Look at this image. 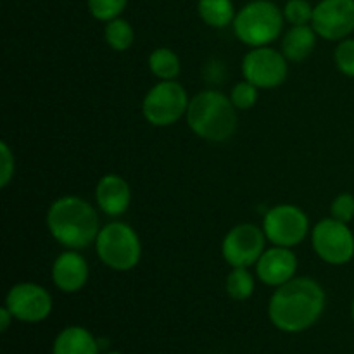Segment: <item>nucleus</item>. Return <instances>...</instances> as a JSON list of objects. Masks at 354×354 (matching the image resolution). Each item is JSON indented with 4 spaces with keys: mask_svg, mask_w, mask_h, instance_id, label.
Here are the masks:
<instances>
[{
    "mask_svg": "<svg viewBox=\"0 0 354 354\" xmlns=\"http://www.w3.org/2000/svg\"><path fill=\"white\" fill-rule=\"evenodd\" d=\"M327 306L325 290L317 280L294 277L277 287L268 303V318L275 328L286 334H299L313 327Z\"/></svg>",
    "mask_w": 354,
    "mask_h": 354,
    "instance_id": "f257e3e1",
    "label": "nucleus"
},
{
    "mask_svg": "<svg viewBox=\"0 0 354 354\" xmlns=\"http://www.w3.org/2000/svg\"><path fill=\"white\" fill-rule=\"evenodd\" d=\"M47 228L62 248L82 251L95 244L102 227L92 204L82 197L64 196L48 207Z\"/></svg>",
    "mask_w": 354,
    "mask_h": 354,
    "instance_id": "f03ea898",
    "label": "nucleus"
},
{
    "mask_svg": "<svg viewBox=\"0 0 354 354\" xmlns=\"http://www.w3.org/2000/svg\"><path fill=\"white\" fill-rule=\"evenodd\" d=\"M187 124L203 140L225 142L237 130V107L221 92L204 90L190 99Z\"/></svg>",
    "mask_w": 354,
    "mask_h": 354,
    "instance_id": "7ed1b4c3",
    "label": "nucleus"
},
{
    "mask_svg": "<svg viewBox=\"0 0 354 354\" xmlns=\"http://www.w3.org/2000/svg\"><path fill=\"white\" fill-rule=\"evenodd\" d=\"M283 10L272 0H252L237 10L234 33L248 47H268L282 33Z\"/></svg>",
    "mask_w": 354,
    "mask_h": 354,
    "instance_id": "20e7f679",
    "label": "nucleus"
},
{
    "mask_svg": "<svg viewBox=\"0 0 354 354\" xmlns=\"http://www.w3.org/2000/svg\"><path fill=\"white\" fill-rule=\"evenodd\" d=\"M100 261L114 272H130L140 263L142 244L137 232L123 221H111L100 228L95 241Z\"/></svg>",
    "mask_w": 354,
    "mask_h": 354,
    "instance_id": "39448f33",
    "label": "nucleus"
},
{
    "mask_svg": "<svg viewBox=\"0 0 354 354\" xmlns=\"http://www.w3.org/2000/svg\"><path fill=\"white\" fill-rule=\"evenodd\" d=\"M189 93L175 80H165L152 86L142 100V114L152 127H171L187 116Z\"/></svg>",
    "mask_w": 354,
    "mask_h": 354,
    "instance_id": "423d86ee",
    "label": "nucleus"
},
{
    "mask_svg": "<svg viewBox=\"0 0 354 354\" xmlns=\"http://www.w3.org/2000/svg\"><path fill=\"white\" fill-rule=\"evenodd\" d=\"M311 245L318 258L327 265H348L354 258V234L349 223L335 218H325L315 225L311 230Z\"/></svg>",
    "mask_w": 354,
    "mask_h": 354,
    "instance_id": "0eeeda50",
    "label": "nucleus"
},
{
    "mask_svg": "<svg viewBox=\"0 0 354 354\" xmlns=\"http://www.w3.org/2000/svg\"><path fill=\"white\" fill-rule=\"evenodd\" d=\"M266 241L280 248H296L310 234V220L294 204H277L263 218Z\"/></svg>",
    "mask_w": 354,
    "mask_h": 354,
    "instance_id": "6e6552de",
    "label": "nucleus"
},
{
    "mask_svg": "<svg viewBox=\"0 0 354 354\" xmlns=\"http://www.w3.org/2000/svg\"><path fill=\"white\" fill-rule=\"evenodd\" d=\"M265 249V232L252 223L235 225L221 242V254L232 268H251L258 263Z\"/></svg>",
    "mask_w": 354,
    "mask_h": 354,
    "instance_id": "1a4fd4ad",
    "label": "nucleus"
},
{
    "mask_svg": "<svg viewBox=\"0 0 354 354\" xmlns=\"http://www.w3.org/2000/svg\"><path fill=\"white\" fill-rule=\"evenodd\" d=\"M242 75L258 88H277L289 75V59L282 50L272 47H256L242 59Z\"/></svg>",
    "mask_w": 354,
    "mask_h": 354,
    "instance_id": "9d476101",
    "label": "nucleus"
},
{
    "mask_svg": "<svg viewBox=\"0 0 354 354\" xmlns=\"http://www.w3.org/2000/svg\"><path fill=\"white\" fill-rule=\"evenodd\" d=\"M3 306L12 313L14 320L40 324L50 317L54 301L45 287L33 282H19L9 289Z\"/></svg>",
    "mask_w": 354,
    "mask_h": 354,
    "instance_id": "9b49d317",
    "label": "nucleus"
},
{
    "mask_svg": "<svg viewBox=\"0 0 354 354\" xmlns=\"http://www.w3.org/2000/svg\"><path fill=\"white\" fill-rule=\"evenodd\" d=\"M311 26L328 41H341L354 31V0H322L315 6Z\"/></svg>",
    "mask_w": 354,
    "mask_h": 354,
    "instance_id": "f8f14e48",
    "label": "nucleus"
},
{
    "mask_svg": "<svg viewBox=\"0 0 354 354\" xmlns=\"http://www.w3.org/2000/svg\"><path fill=\"white\" fill-rule=\"evenodd\" d=\"M256 277L268 287H280L292 280L297 272V256L290 248L265 249L261 258L256 263Z\"/></svg>",
    "mask_w": 354,
    "mask_h": 354,
    "instance_id": "ddd939ff",
    "label": "nucleus"
},
{
    "mask_svg": "<svg viewBox=\"0 0 354 354\" xmlns=\"http://www.w3.org/2000/svg\"><path fill=\"white\" fill-rule=\"evenodd\" d=\"M88 273L86 259L75 249H68L52 265V282L61 292L75 294L86 286Z\"/></svg>",
    "mask_w": 354,
    "mask_h": 354,
    "instance_id": "4468645a",
    "label": "nucleus"
},
{
    "mask_svg": "<svg viewBox=\"0 0 354 354\" xmlns=\"http://www.w3.org/2000/svg\"><path fill=\"white\" fill-rule=\"evenodd\" d=\"M95 203L106 216L118 218L124 214L131 203V190L127 180L120 175H104L97 182Z\"/></svg>",
    "mask_w": 354,
    "mask_h": 354,
    "instance_id": "2eb2a0df",
    "label": "nucleus"
},
{
    "mask_svg": "<svg viewBox=\"0 0 354 354\" xmlns=\"http://www.w3.org/2000/svg\"><path fill=\"white\" fill-rule=\"evenodd\" d=\"M99 339L85 327L71 325L62 328L54 339L52 354H99Z\"/></svg>",
    "mask_w": 354,
    "mask_h": 354,
    "instance_id": "dca6fc26",
    "label": "nucleus"
},
{
    "mask_svg": "<svg viewBox=\"0 0 354 354\" xmlns=\"http://www.w3.org/2000/svg\"><path fill=\"white\" fill-rule=\"evenodd\" d=\"M317 31L311 24L292 26L282 38V54L290 62H301L310 57L317 45Z\"/></svg>",
    "mask_w": 354,
    "mask_h": 354,
    "instance_id": "f3484780",
    "label": "nucleus"
},
{
    "mask_svg": "<svg viewBox=\"0 0 354 354\" xmlns=\"http://www.w3.org/2000/svg\"><path fill=\"white\" fill-rule=\"evenodd\" d=\"M197 12L211 28H227L228 24H234L237 14L232 0H199Z\"/></svg>",
    "mask_w": 354,
    "mask_h": 354,
    "instance_id": "a211bd4d",
    "label": "nucleus"
},
{
    "mask_svg": "<svg viewBox=\"0 0 354 354\" xmlns=\"http://www.w3.org/2000/svg\"><path fill=\"white\" fill-rule=\"evenodd\" d=\"M149 69L156 78L165 82V80H176V76L182 71V64L175 50L168 47H159L149 55Z\"/></svg>",
    "mask_w": 354,
    "mask_h": 354,
    "instance_id": "6ab92c4d",
    "label": "nucleus"
},
{
    "mask_svg": "<svg viewBox=\"0 0 354 354\" xmlns=\"http://www.w3.org/2000/svg\"><path fill=\"white\" fill-rule=\"evenodd\" d=\"M104 40H106V44L113 50L124 52L133 45L135 30L127 19L116 17V19H111L106 23V28H104Z\"/></svg>",
    "mask_w": 354,
    "mask_h": 354,
    "instance_id": "aec40b11",
    "label": "nucleus"
},
{
    "mask_svg": "<svg viewBox=\"0 0 354 354\" xmlns=\"http://www.w3.org/2000/svg\"><path fill=\"white\" fill-rule=\"evenodd\" d=\"M225 287H227V294L234 301H248L254 294V277L249 272V268H232Z\"/></svg>",
    "mask_w": 354,
    "mask_h": 354,
    "instance_id": "412c9836",
    "label": "nucleus"
},
{
    "mask_svg": "<svg viewBox=\"0 0 354 354\" xmlns=\"http://www.w3.org/2000/svg\"><path fill=\"white\" fill-rule=\"evenodd\" d=\"M86 6L95 19L107 23L121 16V12L127 9L128 0H86Z\"/></svg>",
    "mask_w": 354,
    "mask_h": 354,
    "instance_id": "4be33fe9",
    "label": "nucleus"
},
{
    "mask_svg": "<svg viewBox=\"0 0 354 354\" xmlns=\"http://www.w3.org/2000/svg\"><path fill=\"white\" fill-rule=\"evenodd\" d=\"M315 7L308 0H289L283 7V17L287 23L292 26H303V24H311L313 21Z\"/></svg>",
    "mask_w": 354,
    "mask_h": 354,
    "instance_id": "5701e85b",
    "label": "nucleus"
},
{
    "mask_svg": "<svg viewBox=\"0 0 354 354\" xmlns=\"http://www.w3.org/2000/svg\"><path fill=\"white\" fill-rule=\"evenodd\" d=\"M258 90H259L258 86L252 85V83L248 82V80L239 82L230 92L232 104L237 107V111L252 109V107L256 106V102H258V97H259Z\"/></svg>",
    "mask_w": 354,
    "mask_h": 354,
    "instance_id": "b1692460",
    "label": "nucleus"
},
{
    "mask_svg": "<svg viewBox=\"0 0 354 354\" xmlns=\"http://www.w3.org/2000/svg\"><path fill=\"white\" fill-rule=\"evenodd\" d=\"M334 61L342 75L354 78V38H344L339 41L334 52Z\"/></svg>",
    "mask_w": 354,
    "mask_h": 354,
    "instance_id": "393cba45",
    "label": "nucleus"
},
{
    "mask_svg": "<svg viewBox=\"0 0 354 354\" xmlns=\"http://www.w3.org/2000/svg\"><path fill=\"white\" fill-rule=\"evenodd\" d=\"M330 213L332 218L339 221H344V223H349L354 218V196L353 194H339L330 204Z\"/></svg>",
    "mask_w": 354,
    "mask_h": 354,
    "instance_id": "a878e982",
    "label": "nucleus"
},
{
    "mask_svg": "<svg viewBox=\"0 0 354 354\" xmlns=\"http://www.w3.org/2000/svg\"><path fill=\"white\" fill-rule=\"evenodd\" d=\"M14 154L6 142L0 144V187L6 189L14 176Z\"/></svg>",
    "mask_w": 354,
    "mask_h": 354,
    "instance_id": "bb28decb",
    "label": "nucleus"
},
{
    "mask_svg": "<svg viewBox=\"0 0 354 354\" xmlns=\"http://www.w3.org/2000/svg\"><path fill=\"white\" fill-rule=\"evenodd\" d=\"M12 320H14L12 313H10V311L7 310L6 306H2V308H0V330H2V332H6L7 328H9L10 322H12Z\"/></svg>",
    "mask_w": 354,
    "mask_h": 354,
    "instance_id": "cd10ccee",
    "label": "nucleus"
},
{
    "mask_svg": "<svg viewBox=\"0 0 354 354\" xmlns=\"http://www.w3.org/2000/svg\"><path fill=\"white\" fill-rule=\"evenodd\" d=\"M104 354H124V353H121V351H107V353H104Z\"/></svg>",
    "mask_w": 354,
    "mask_h": 354,
    "instance_id": "c85d7f7f",
    "label": "nucleus"
},
{
    "mask_svg": "<svg viewBox=\"0 0 354 354\" xmlns=\"http://www.w3.org/2000/svg\"><path fill=\"white\" fill-rule=\"evenodd\" d=\"M351 317H353V322H354V301H353V306H351Z\"/></svg>",
    "mask_w": 354,
    "mask_h": 354,
    "instance_id": "c756f323",
    "label": "nucleus"
}]
</instances>
